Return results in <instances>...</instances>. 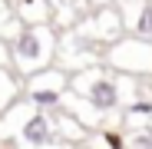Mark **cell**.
<instances>
[{"label":"cell","mask_w":152,"mask_h":149,"mask_svg":"<svg viewBox=\"0 0 152 149\" xmlns=\"http://www.w3.org/2000/svg\"><path fill=\"white\" fill-rule=\"evenodd\" d=\"M136 33L142 40H152V4L145 0V4L139 7V20H136Z\"/></svg>","instance_id":"5"},{"label":"cell","mask_w":152,"mask_h":149,"mask_svg":"<svg viewBox=\"0 0 152 149\" xmlns=\"http://www.w3.org/2000/svg\"><path fill=\"white\" fill-rule=\"evenodd\" d=\"M129 113H132V116H152V103H136Z\"/></svg>","instance_id":"7"},{"label":"cell","mask_w":152,"mask_h":149,"mask_svg":"<svg viewBox=\"0 0 152 149\" xmlns=\"http://www.w3.org/2000/svg\"><path fill=\"white\" fill-rule=\"evenodd\" d=\"M56 50V37L46 23H37V27H23L20 37L10 43V66L20 73V76H37L50 66Z\"/></svg>","instance_id":"1"},{"label":"cell","mask_w":152,"mask_h":149,"mask_svg":"<svg viewBox=\"0 0 152 149\" xmlns=\"http://www.w3.org/2000/svg\"><path fill=\"white\" fill-rule=\"evenodd\" d=\"M0 13H4V17H10V13H7V0H0Z\"/></svg>","instance_id":"9"},{"label":"cell","mask_w":152,"mask_h":149,"mask_svg":"<svg viewBox=\"0 0 152 149\" xmlns=\"http://www.w3.org/2000/svg\"><path fill=\"white\" fill-rule=\"evenodd\" d=\"M132 146H136V149H152V136H145V133H142V136H136V142H132Z\"/></svg>","instance_id":"8"},{"label":"cell","mask_w":152,"mask_h":149,"mask_svg":"<svg viewBox=\"0 0 152 149\" xmlns=\"http://www.w3.org/2000/svg\"><path fill=\"white\" fill-rule=\"evenodd\" d=\"M20 139L27 146H50V142H56V129L50 123V116L37 109L20 123Z\"/></svg>","instance_id":"2"},{"label":"cell","mask_w":152,"mask_h":149,"mask_svg":"<svg viewBox=\"0 0 152 149\" xmlns=\"http://www.w3.org/2000/svg\"><path fill=\"white\" fill-rule=\"evenodd\" d=\"M13 96H17V80H13V73H10V70H0V113L13 103Z\"/></svg>","instance_id":"4"},{"label":"cell","mask_w":152,"mask_h":149,"mask_svg":"<svg viewBox=\"0 0 152 149\" xmlns=\"http://www.w3.org/2000/svg\"><path fill=\"white\" fill-rule=\"evenodd\" d=\"M7 66H10V43L0 40V70H7Z\"/></svg>","instance_id":"6"},{"label":"cell","mask_w":152,"mask_h":149,"mask_svg":"<svg viewBox=\"0 0 152 149\" xmlns=\"http://www.w3.org/2000/svg\"><path fill=\"white\" fill-rule=\"evenodd\" d=\"M86 96H89V103L96 109H113L119 103V90L113 80H103V76H96L89 86H86Z\"/></svg>","instance_id":"3"}]
</instances>
